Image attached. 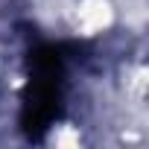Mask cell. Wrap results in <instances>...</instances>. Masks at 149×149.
<instances>
[{
  "label": "cell",
  "mask_w": 149,
  "mask_h": 149,
  "mask_svg": "<svg viewBox=\"0 0 149 149\" xmlns=\"http://www.w3.org/2000/svg\"><path fill=\"white\" fill-rule=\"evenodd\" d=\"M79 61L73 44H41L29 53V79L24 91L21 129L29 140H41L64 114L70 73Z\"/></svg>",
  "instance_id": "cell-1"
}]
</instances>
